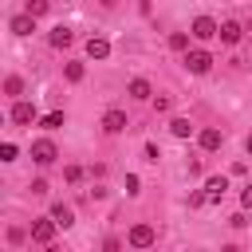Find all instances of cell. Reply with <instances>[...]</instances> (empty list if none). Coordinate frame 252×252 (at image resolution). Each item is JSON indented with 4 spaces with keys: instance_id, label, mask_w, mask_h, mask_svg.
<instances>
[{
    "instance_id": "obj_25",
    "label": "cell",
    "mask_w": 252,
    "mask_h": 252,
    "mask_svg": "<svg viewBox=\"0 0 252 252\" xmlns=\"http://www.w3.org/2000/svg\"><path fill=\"white\" fill-rule=\"evenodd\" d=\"M63 177H67V181H79V177H83V169H79V165H67V169H63Z\"/></svg>"
},
{
    "instance_id": "obj_29",
    "label": "cell",
    "mask_w": 252,
    "mask_h": 252,
    "mask_svg": "<svg viewBox=\"0 0 252 252\" xmlns=\"http://www.w3.org/2000/svg\"><path fill=\"white\" fill-rule=\"evenodd\" d=\"M8 240L12 244H24V228H8Z\"/></svg>"
},
{
    "instance_id": "obj_26",
    "label": "cell",
    "mask_w": 252,
    "mask_h": 252,
    "mask_svg": "<svg viewBox=\"0 0 252 252\" xmlns=\"http://www.w3.org/2000/svg\"><path fill=\"white\" fill-rule=\"evenodd\" d=\"M205 201H209V197H205V193H189V209H201V205H205Z\"/></svg>"
},
{
    "instance_id": "obj_20",
    "label": "cell",
    "mask_w": 252,
    "mask_h": 252,
    "mask_svg": "<svg viewBox=\"0 0 252 252\" xmlns=\"http://www.w3.org/2000/svg\"><path fill=\"white\" fill-rule=\"evenodd\" d=\"M169 47H173V51H185V47H189V35H185V32H173V35H169Z\"/></svg>"
},
{
    "instance_id": "obj_6",
    "label": "cell",
    "mask_w": 252,
    "mask_h": 252,
    "mask_svg": "<svg viewBox=\"0 0 252 252\" xmlns=\"http://www.w3.org/2000/svg\"><path fill=\"white\" fill-rule=\"evenodd\" d=\"M126 126H130V122H126L122 110H106V114H102V130H106V134H122Z\"/></svg>"
},
{
    "instance_id": "obj_14",
    "label": "cell",
    "mask_w": 252,
    "mask_h": 252,
    "mask_svg": "<svg viewBox=\"0 0 252 252\" xmlns=\"http://www.w3.org/2000/svg\"><path fill=\"white\" fill-rule=\"evenodd\" d=\"M236 39H240V24L236 20H224L220 24V43H236Z\"/></svg>"
},
{
    "instance_id": "obj_23",
    "label": "cell",
    "mask_w": 252,
    "mask_h": 252,
    "mask_svg": "<svg viewBox=\"0 0 252 252\" xmlns=\"http://www.w3.org/2000/svg\"><path fill=\"white\" fill-rule=\"evenodd\" d=\"M169 106H173V102H169V98H165V94H158V98H154V110H158V114H165V110H169Z\"/></svg>"
},
{
    "instance_id": "obj_18",
    "label": "cell",
    "mask_w": 252,
    "mask_h": 252,
    "mask_svg": "<svg viewBox=\"0 0 252 252\" xmlns=\"http://www.w3.org/2000/svg\"><path fill=\"white\" fill-rule=\"evenodd\" d=\"M4 91H8L12 98H16V94H24V79H20V75H8V83H4Z\"/></svg>"
},
{
    "instance_id": "obj_19",
    "label": "cell",
    "mask_w": 252,
    "mask_h": 252,
    "mask_svg": "<svg viewBox=\"0 0 252 252\" xmlns=\"http://www.w3.org/2000/svg\"><path fill=\"white\" fill-rule=\"evenodd\" d=\"M63 126V110H51V114H43V130H59Z\"/></svg>"
},
{
    "instance_id": "obj_3",
    "label": "cell",
    "mask_w": 252,
    "mask_h": 252,
    "mask_svg": "<svg viewBox=\"0 0 252 252\" xmlns=\"http://www.w3.org/2000/svg\"><path fill=\"white\" fill-rule=\"evenodd\" d=\"M59 158V150H55V142L51 138H39V142H32V161H39V165H51Z\"/></svg>"
},
{
    "instance_id": "obj_16",
    "label": "cell",
    "mask_w": 252,
    "mask_h": 252,
    "mask_svg": "<svg viewBox=\"0 0 252 252\" xmlns=\"http://www.w3.org/2000/svg\"><path fill=\"white\" fill-rule=\"evenodd\" d=\"M169 130H173V138H189V134H193L189 118H173V122H169Z\"/></svg>"
},
{
    "instance_id": "obj_7",
    "label": "cell",
    "mask_w": 252,
    "mask_h": 252,
    "mask_svg": "<svg viewBox=\"0 0 252 252\" xmlns=\"http://www.w3.org/2000/svg\"><path fill=\"white\" fill-rule=\"evenodd\" d=\"M47 43H51V47H71V43H75V32L59 24V28H51V35H47Z\"/></svg>"
},
{
    "instance_id": "obj_4",
    "label": "cell",
    "mask_w": 252,
    "mask_h": 252,
    "mask_svg": "<svg viewBox=\"0 0 252 252\" xmlns=\"http://www.w3.org/2000/svg\"><path fill=\"white\" fill-rule=\"evenodd\" d=\"M126 240H130V244H134V248H150V244H154V240H158V232H154V224H134V228H130V236H126Z\"/></svg>"
},
{
    "instance_id": "obj_27",
    "label": "cell",
    "mask_w": 252,
    "mask_h": 252,
    "mask_svg": "<svg viewBox=\"0 0 252 252\" xmlns=\"http://www.w3.org/2000/svg\"><path fill=\"white\" fill-rule=\"evenodd\" d=\"M228 224H232V228H244V224H248V217H244V213H232V217H228Z\"/></svg>"
},
{
    "instance_id": "obj_2",
    "label": "cell",
    "mask_w": 252,
    "mask_h": 252,
    "mask_svg": "<svg viewBox=\"0 0 252 252\" xmlns=\"http://www.w3.org/2000/svg\"><path fill=\"white\" fill-rule=\"evenodd\" d=\"M55 217H39V220H32V240L35 244H51L55 240Z\"/></svg>"
},
{
    "instance_id": "obj_17",
    "label": "cell",
    "mask_w": 252,
    "mask_h": 252,
    "mask_svg": "<svg viewBox=\"0 0 252 252\" xmlns=\"http://www.w3.org/2000/svg\"><path fill=\"white\" fill-rule=\"evenodd\" d=\"M63 75H67V83H83V75H87V71H83V63H67V67H63Z\"/></svg>"
},
{
    "instance_id": "obj_31",
    "label": "cell",
    "mask_w": 252,
    "mask_h": 252,
    "mask_svg": "<svg viewBox=\"0 0 252 252\" xmlns=\"http://www.w3.org/2000/svg\"><path fill=\"white\" fill-rule=\"evenodd\" d=\"M248 154H252V134H248Z\"/></svg>"
},
{
    "instance_id": "obj_1",
    "label": "cell",
    "mask_w": 252,
    "mask_h": 252,
    "mask_svg": "<svg viewBox=\"0 0 252 252\" xmlns=\"http://www.w3.org/2000/svg\"><path fill=\"white\" fill-rule=\"evenodd\" d=\"M189 35H193V39H217V35H220V24H217L213 16H197L193 28H189Z\"/></svg>"
},
{
    "instance_id": "obj_10",
    "label": "cell",
    "mask_w": 252,
    "mask_h": 252,
    "mask_svg": "<svg viewBox=\"0 0 252 252\" xmlns=\"http://www.w3.org/2000/svg\"><path fill=\"white\" fill-rule=\"evenodd\" d=\"M87 55H91V59H106V55H110V43H106L102 35H91V39H87Z\"/></svg>"
},
{
    "instance_id": "obj_13",
    "label": "cell",
    "mask_w": 252,
    "mask_h": 252,
    "mask_svg": "<svg viewBox=\"0 0 252 252\" xmlns=\"http://www.w3.org/2000/svg\"><path fill=\"white\" fill-rule=\"evenodd\" d=\"M51 217H55V224H59V228H71V224H75L71 205H51Z\"/></svg>"
},
{
    "instance_id": "obj_24",
    "label": "cell",
    "mask_w": 252,
    "mask_h": 252,
    "mask_svg": "<svg viewBox=\"0 0 252 252\" xmlns=\"http://www.w3.org/2000/svg\"><path fill=\"white\" fill-rule=\"evenodd\" d=\"M142 154H146V161H158V158H161V150H158L154 142H146V150H142Z\"/></svg>"
},
{
    "instance_id": "obj_30",
    "label": "cell",
    "mask_w": 252,
    "mask_h": 252,
    "mask_svg": "<svg viewBox=\"0 0 252 252\" xmlns=\"http://www.w3.org/2000/svg\"><path fill=\"white\" fill-rule=\"evenodd\" d=\"M240 205H244V209H252V185H248V189L240 193Z\"/></svg>"
},
{
    "instance_id": "obj_28",
    "label": "cell",
    "mask_w": 252,
    "mask_h": 252,
    "mask_svg": "<svg viewBox=\"0 0 252 252\" xmlns=\"http://www.w3.org/2000/svg\"><path fill=\"white\" fill-rule=\"evenodd\" d=\"M138 185H142V181H138V177H134V173H130V177H126V193H130V197H134V193H138Z\"/></svg>"
},
{
    "instance_id": "obj_12",
    "label": "cell",
    "mask_w": 252,
    "mask_h": 252,
    "mask_svg": "<svg viewBox=\"0 0 252 252\" xmlns=\"http://www.w3.org/2000/svg\"><path fill=\"white\" fill-rule=\"evenodd\" d=\"M224 189H228V177H209V181H205V197H209V201H220Z\"/></svg>"
},
{
    "instance_id": "obj_9",
    "label": "cell",
    "mask_w": 252,
    "mask_h": 252,
    "mask_svg": "<svg viewBox=\"0 0 252 252\" xmlns=\"http://www.w3.org/2000/svg\"><path fill=\"white\" fill-rule=\"evenodd\" d=\"M12 32H16V35H32V32H35V16H32V12L12 16Z\"/></svg>"
},
{
    "instance_id": "obj_11",
    "label": "cell",
    "mask_w": 252,
    "mask_h": 252,
    "mask_svg": "<svg viewBox=\"0 0 252 252\" xmlns=\"http://www.w3.org/2000/svg\"><path fill=\"white\" fill-rule=\"evenodd\" d=\"M201 150H220V142H224V134L217 130V126H209V130H201Z\"/></svg>"
},
{
    "instance_id": "obj_8",
    "label": "cell",
    "mask_w": 252,
    "mask_h": 252,
    "mask_svg": "<svg viewBox=\"0 0 252 252\" xmlns=\"http://www.w3.org/2000/svg\"><path fill=\"white\" fill-rule=\"evenodd\" d=\"M12 122H16V126L35 122V106H32V102H16V106H12Z\"/></svg>"
},
{
    "instance_id": "obj_5",
    "label": "cell",
    "mask_w": 252,
    "mask_h": 252,
    "mask_svg": "<svg viewBox=\"0 0 252 252\" xmlns=\"http://www.w3.org/2000/svg\"><path fill=\"white\" fill-rule=\"evenodd\" d=\"M185 67H189L193 75H205V71L213 67V55H209V51H189V55H185Z\"/></svg>"
},
{
    "instance_id": "obj_22",
    "label": "cell",
    "mask_w": 252,
    "mask_h": 252,
    "mask_svg": "<svg viewBox=\"0 0 252 252\" xmlns=\"http://www.w3.org/2000/svg\"><path fill=\"white\" fill-rule=\"evenodd\" d=\"M16 154H20V150H16L12 142H4V146H0V161H16Z\"/></svg>"
},
{
    "instance_id": "obj_21",
    "label": "cell",
    "mask_w": 252,
    "mask_h": 252,
    "mask_svg": "<svg viewBox=\"0 0 252 252\" xmlns=\"http://www.w3.org/2000/svg\"><path fill=\"white\" fill-rule=\"evenodd\" d=\"M47 8H51V0H28V12L32 16H47Z\"/></svg>"
},
{
    "instance_id": "obj_15",
    "label": "cell",
    "mask_w": 252,
    "mask_h": 252,
    "mask_svg": "<svg viewBox=\"0 0 252 252\" xmlns=\"http://www.w3.org/2000/svg\"><path fill=\"white\" fill-rule=\"evenodd\" d=\"M126 91H130V98H138V102H142V98H150V94H154V91H150V83H146V79H130V87H126Z\"/></svg>"
}]
</instances>
